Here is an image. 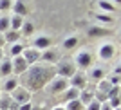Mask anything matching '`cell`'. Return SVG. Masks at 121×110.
Segmentation results:
<instances>
[{"label": "cell", "instance_id": "cell-29", "mask_svg": "<svg viewBox=\"0 0 121 110\" xmlns=\"http://www.w3.org/2000/svg\"><path fill=\"white\" fill-rule=\"evenodd\" d=\"M31 108H33L31 103H24V105H20V110H31Z\"/></svg>", "mask_w": 121, "mask_h": 110}, {"label": "cell", "instance_id": "cell-6", "mask_svg": "<svg viewBox=\"0 0 121 110\" xmlns=\"http://www.w3.org/2000/svg\"><path fill=\"white\" fill-rule=\"evenodd\" d=\"M22 58L25 60V63H27V65H35L36 61L40 60V52H38L36 49H27V51L24 52V56H22Z\"/></svg>", "mask_w": 121, "mask_h": 110}, {"label": "cell", "instance_id": "cell-33", "mask_svg": "<svg viewBox=\"0 0 121 110\" xmlns=\"http://www.w3.org/2000/svg\"><path fill=\"white\" fill-rule=\"evenodd\" d=\"M52 110H65L63 106H56V108H52Z\"/></svg>", "mask_w": 121, "mask_h": 110}, {"label": "cell", "instance_id": "cell-32", "mask_svg": "<svg viewBox=\"0 0 121 110\" xmlns=\"http://www.w3.org/2000/svg\"><path fill=\"white\" fill-rule=\"evenodd\" d=\"M4 42H5V40H4V38H2V36H0V47L4 45Z\"/></svg>", "mask_w": 121, "mask_h": 110}, {"label": "cell", "instance_id": "cell-4", "mask_svg": "<svg viewBox=\"0 0 121 110\" xmlns=\"http://www.w3.org/2000/svg\"><path fill=\"white\" fill-rule=\"evenodd\" d=\"M11 67H13V72H16V74H24L27 70V63L22 56H15L13 61H11Z\"/></svg>", "mask_w": 121, "mask_h": 110}, {"label": "cell", "instance_id": "cell-20", "mask_svg": "<svg viewBox=\"0 0 121 110\" xmlns=\"http://www.w3.org/2000/svg\"><path fill=\"white\" fill-rule=\"evenodd\" d=\"M18 36H20V34H18L16 31H9L4 40H5V42H16V40H18Z\"/></svg>", "mask_w": 121, "mask_h": 110}, {"label": "cell", "instance_id": "cell-11", "mask_svg": "<svg viewBox=\"0 0 121 110\" xmlns=\"http://www.w3.org/2000/svg\"><path fill=\"white\" fill-rule=\"evenodd\" d=\"M40 58L43 61H54V60H58V52H56L54 49H51V51H47V52H43V54H40Z\"/></svg>", "mask_w": 121, "mask_h": 110}, {"label": "cell", "instance_id": "cell-16", "mask_svg": "<svg viewBox=\"0 0 121 110\" xmlns=\"http://www.w3.org/2000/svg\"><path fill=\"white\" fill-rule=\"evenodd\" d=\"M13 72V67H11V61H4L2 67H0V74L2 76H9Z\"/></svg>", "mask_w": 121, "mask_h": 110}, {"label": "cell", "instance_id": "cell-5", "mask_svg": "<svg viewBox=\"0 0 121 110\" xmlns=\"http://www.w3.org/2000/svg\"><path fill=\"white\" fill-rule=\"evenodd\" d=\"M69 89V80H65V78H56L54 81H52V87H51V92H65V90Z\"/></svg>", "mask_w": 121, "mask_h": 110}, {"label": "cell", "instance_id": "cell-26", "mask_svg": "<svg viewBox=\"0 0 121 110\" xmlns=\"http://www.w3.org/2000/svg\"><path fill=\"white\" fill-rule=\"evenodd\" d=\"M11 5V0H2V2H0V11H4V9H7V7H9Z\"/></svg>", "mask_w": 121, "mask_h": 110}, {"label": "cell", "instance_id": "cell-13", "mask_svg": "<svg viewBox=\"0 0 121 110\" xmlns=\"http://www.w3.org/2000/svg\"><path fill=\"white\" fill-rule=\"evenodd\" d=\"M13 11H15V15H16V16H22V15H25V13H27L25 5L22 4L20 0H16V2H15V5H13Z\"/></svg>", "mask_w": 121, "mask_h": 110}, {"label": "cell", "instance_id": "cell-10", "mask_svg": "<svg viewBox=\"0 0 121 110\" xmlns=\"http://www.w3.org/2000/svg\"><path fill=\"white\" fill-rule=\"evenodd\" d=\"M51 47V40L49 38H36L35 40V49H49Z\"/></svg>", "mask_w": 121, "mask_h": 110}, {"label": "cell", "instance_id": "cell-2", "mask_svg": "<svg viewBox=\"0 0 121 110\" xmlns=\"http://www.w3.org/2000/svg\"><path fill=\"white\" fill-rule=\"evenodd\" d=\"M11 99L15 101V103H18V105H24V103H29L31 94H29V90H27V89L16 87V89L11 92Z\"/></svg>", "mask_w": 121, "mask_h": 110}, {"label": "cell", "instance_id": "cell-1", "mask_svg": "<svg viewBox=\"0 0 121 110\" xmlns=\"http://www.w3.org/2000/svg\"><path fill=\"white\" fill-rule=\"evenodd\" d=\"M51 76H52V69L35 65V67H31V70H27V74H25V85H29L31 90H36V89H40Z\"/></svg>", "mask_w": 121, "mask_h": 110}, {"label": "cell", "instance_id": "cell-12", "mask_svg": "<svg viewBox=\"0 0 121 110\" xmlns=\"http://www.w3.org/2000/svg\"><path fill=\"white\" fill-rule=\"evenodd\" d=\"M78 96H80V90H78V89H74V87H71V89H67V90H65L67 103H69V101H74V99H78Z\"/></svg>", "mask_w": 121, "mask_h": 110}, {"label": "cell", "instance_id": "cell-14", "mask_svg": "<svg viewBox=\"0 0 121 110\" xmlns=\"http://www.w3.org/2000/svg\"><path fill=\"white\" fill-rule=\"evenodd\" d=\"M65 110H85V106L81 105L80 99H74V101H69V103H67Z\"/></svg>", "mask_w": 121, "mask_h": 110}, {"label": "cell", "instance_id": "cell-22", "mask_svg": "<svg viewBox=\"0 0 121 110\" xmlns=\"http://www.w3.org/2000/svg\"><path fill=\"white\" fill-rule=\"evenodd\" d=\"M101 105H103V103H99V101H92V103H89V105L85 106V110H99L101 108Z\"/></svg>", "mask_w": 121, "mask_h": 110}, {"label": "cell", "instance_id": "cell-34", "mask_svg": "<svg viewBox=\"0 0 121 110\" xmlns=\"http://www.w3.org/2000/svg\"><path fill=\"white\" fill-rule=\"evenodd\" d=\"M0 60H2V52H0Z\"/></svg>", "mask_w": 121, "mask_h": 110}, {"label": "cell", "instance_id": "cell-17", "mask_svg": "<svg viewBox=\"0 0 121 110\" xmlns=\"http://www.w3.org/2000/svg\"><path fill=\"white\" fill-rule=\"evenodd\" d=\"M11 96H2V101H0V110H9V105H11Z\"/></svg>", "mask_w": 121, "mask_h": 110}, {"label": "cell", "instance_id": "cell-15", "mask_svg": "<svg viewBox=\"0 0 121 110\" xmlns=\"http://www.w3.org/2000/svg\"><path fill=\"white\" fill-rule=\"evenodd\" d=\"M16 87H18V81H16L15 78H9V80L5 81V85H4V90L5 92H13Z\"/></svg>", "mask_w": 121, "mask_h": 110}, {"label": "cell", "instance_id": "cell-18", "mask_svg": "<svg viewBox=\"0 0 121 110\" xmlns=\"http://www.w3.org/2000/svg\"><path fill=\"white\" fill-rule=\"evenodd\" d=\"M9 24L13 25V31H15V29H18V27H22V18L15 15V16H13V18L9 20Z\"/></svg>", "mask_w": 121, "mask_h": 110}, {"label": "cell", "instance_id": "cell-19", "mask_svg": "<svg viewBox=\"0 0 121 110\" xmlns=\"http://www.w3.org/2000/svg\"><path fill=\"white\" fill-rule=\"evenodd\" d=\"M33 25L31 24H22V34H25V36H29V34H33Z\"/></svg>", "mask_w": 121, "mask_h": 110}, {"label": "cell", "instance_id": "cell-28", "mask_svg": "<svg viewBox=\"0 0 121 110\" xmlns=\"http://www.w3.org/2000/svg\"><path fill=\"white\" fill-rule=\"evenodd\" d=\"M99 5H101V7H103V9H107V11H114V5L107 4V2H99Z\"/></svg>", "mask_w": 121, "mask_h": 110}, {"label": "cell", "instance_id": "cell-23", "mask_svg": "<svg viewBox=\"0 0 121 110\" xmlns=\"http://www.w3.org/2000/svg\"><path fill=\"white\" fill-rule=\"evenodd\" d=\"M76 43H78V40H76V38H67L65 43H63V47H65V49H72Z\"/></svg>", "mask_w": 121, "mask_h": 110}, {"label": "cell", "instance_id": "cell-9", "mask_svg": "<svg viewBox=\"0 0 121 110\" xmlns=\"http://www.w3.org/2000/svg\"><path fill=\"white\" fill-rule=\"evenodd\" d=\"M112 56H114V45L112 43H107V45H103L99 49V58L101 60H108Z\"/></svg>", "mask_w": 121, "mask_h": 110}, {"label": "cell", "instance_id": "cell-25", "mask_svg": "<svg viewBox=\"0 0 121 110\" xmlns=\"http://www.w3.org/2000/svg\"><path fill=\"white\" fill-rule=\"evenodd\" d=\"M22 52V45H13V49H11V56H20Z\"/></svg>", "mask_w": 121, "mask_h": 110}, {"label": "cell", "instance_id": "cell-27", "mask_svg": "<svg viewBox=\"0 0 121 110\" xmlns=\"http://www.w3.org/2000/svg\"><path fill=\"white\" fill-rule=\"evenodd\" d=\"M89 33H91L92 36H96V34H105L107 31H101V29H96V27H94V29H91V31H89Z\"/></svg>", "mask_w": 121, "mask_h": 110}, {"label": "cell", "instance_id": "cell-8", "mask_svg": "<svg viewBox=\"0 0 121 110\" xmlns=\"http://www.w3.org/2000/svg\"><path fill=\"white\" fill-rule=\"evenodd\" d=\"M76 63L80 67H89L92 63V56L89 52H80V54L76 56Z\"/></svg>", "mask_w": 121, "mask_h": 110}, {"label": "cell", "instance_id": "cell-31", "mask_svg": "<svg viewBox=\"0 0 121 110\" xmlns=\"http://www.w3.org/2000/svg\"><path fill=\"white\" fill-rule=\"evenodd\" d=\"M99 110H112V108H110L108 105H101V108H99Z\"/></svg>", "mask_w": 121, "mask_h": 110}, {"label": "cell", "instance_id": "cell-24", "mask_svg": "<svg viewBox=\"0 0 121 110\" xmlns=\"http://www.w3.org/2000/svg\"><path fill=\"white\" fill-rule=\"evenodd\" d=\"M9 27V18H0V31H7Z\"/></svg>", "mask_w": 121, "mask_h": 110}, {"label": "cell", "instance_id": "cell-7", "mask_svg": "<svg viewBox=\"0 0 121 110\" xmlns=\"http://www.w3.org/2000/svg\"><path fill=\"white\" fill-rule=\"evenodd\" d=\"M85 83H87V81H85V76L80 74V72H76V74L71 78V87H74V89H78V90L83 89Z\"/></svg>", "mask_w": 121, "mask_h": 110}, {"label": "cell", "instance_id": "cell-3", "mask_svg": "<svg viewBox=\"0 0 121 110\" xmlns=\"http://www.w3.org/2000/svg\"><path fill=\"white\" fill-rule=\"evenodd\" d=\"M58 74H60V78H72V76L76 74V67L72 65V63H69V61H63L60 67H58V70H56Z\"/></svg>", "mask_w": 121, "mask_h": 110}, {"label": "cell", "instance_id": "cell-35", "mask_svg": "<svg viewBox=\"0 0 121 110\" xmlns=\"http://www.w3.org/2000/svg\"><path fill=\"white\" fill-rule=\"evenodd\" d=\"M116 2H119V0H116Z\"/></svg>", "mask_w": 121, "mask_h": 110}, {"label": "cell", "instance_id": "cell-21", "mask_svg": "<svg viewBox=\"0 0 121 110\" xmlns=\"http://www.w3.org/2000/svg\"><path fill=\"white\" fill-rule=\"evenodd\" d=\"M103 72H105V70H103V69H94V70H92V80H103Z\"/></svg>", "mask_w": 121, "mask_h": 110}, {"label": "cell", "instance_id": "cell-30", "mask_svg": "<svg viewBox=\"0 0 121 110\" xmlns=\"http://www.w3.org/2000/svg\"><path fill=\"white\" fill-rule=\"evenodd\" d=\"M98 18H99V20H103V22H110V20H112L110 16H103V15H98Z\"/></svg>", "mask_w": 121, "mask_h": 110}]
</instances>
